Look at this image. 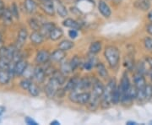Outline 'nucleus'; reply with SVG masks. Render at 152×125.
Instances as JSON below:
<instances>
[{
  "label": "nucleus",
  "mask_w": 152,
  "mask_h": 125,
  "mask_svg": "<svg viewBox=\"0 0 152 125\" xmlns=\"http://www.w3.org/2000/svg\"><path fill=\"white\" fill-rule=\"evenodd\" d=\"M25 123L28 125H37L38 124L35 121L34 119H32L31 117H26L25 118Z\"/></svg>",
  "instance_id": "obj_41"
},
{
  "label": "nucleus",
  "mask_w": 152,
  "mask_h": 125,
  "mask_svg": "<svg viewBox=\"0 0 152 125\" xmlns=\"http://www.w3.org/2000/svg\"><path fill=\"white\" fill-rule=\"evenodd\" d=\"M47 76V73L44 69L43 68H42L41 66H36L34 68V70H33V77L32 79L37 82V83H43L45 79Z\"/></svg>",
  "instance_id": "obj_9"
},
{
  "label": "nucleus",
  "mask_w": 152,
  "mask_h": 125,
  "mask_svg": "<svg viewBox=\"0 0 152 125\" xmlns=\"http://www.w3.org/2000/svg\"><path fill=\"white\" fill-rule=\"evenodd\" d=\"M65 51H63V50H61L59 48L55 50L53 53H51V60L57 62V63L62 62L63 60L65 58Z\"/></svg>",
  "instance_id": "obj_20"
},
{
  "label": "nucleus",
  "mask_w": 152,
  "mask_h": 125,
  "mask_svg": "<svg viewBox=\"0 0 152 125\" xmlns=\"http://www.w3.org/2000/svg\"><path fill=\"white\" fill-rule=\"evenodd\" d=\"M96 67V70H97L98 75L102 77V78L106 79V78L108 77L107 69V68L105 67V65H104L102 63H98Z\"/></svg>",
  "instance_id": "obj_29"
},
{
  "label": "nucleus",
  "mask_w": 152,
  "mask_h": 125,
  "mask_svg": "<svg viewBox=\"0 0 152 125\" xmlns=\"http://www.w3.org/2000/svg\"><path fill=\"white\" fill-rule=\"evenodd\" d=\"M42 24L43 23H42L38 19L35 18V17H31L28 20V25L32 31H40Z\"/></svg>",
  "instance_id": "obj_24"
},
{
  "label": "nucleus",
  "mask_w": 152,
  "mask_h": 125,
  "mask_svg": "<svg viewBox=\"0 0 152 125\" xmlns=\"http://www.w3.org/2000/svg\"><path fill=\"white\" fill-rule=\"evenodd\" d=\"M6 9V6L4 4V1L3 0H0V17L2 16V15H3V13H4V11Z\"/></svg>",
  "instance_id": "obj_43"
},
{
  "label": "nucleus",
  "mask_w": 152,
  "mask_h": 125,
  "mask_svg": "<svg viewBox=\"0 0 152 125\" xmlns=\"http://www.w3.org/2000/svg\"><path fill=\"white\" fill-rule=\"evenodd\" d=\"M134 86L138 90H145L146 86V81L143 74L141 73L136 74L134 77Z\"/></svg>",
  "instance_id": "obj_16"
},
{
  "label": "nucleus",
  "mask_w": 152,
  "mask_h": 125,
  "mask_svg": "<svg viewBox=\"0 0 152 125\" xmlns=\"http://www.w3.org/2000/svg\"><path fill=\"white\" fill-rule=\"evenodd\" d=\"M93 81L89 78V77H84V78H81L79 80V82H78V85L76 86V91H85V90H87L89 89L90 87L92 86Z\"/></svg>",
  "instance_id": "obj_13"
},
{
  "label": "nucleus",
  "mask_w": 152,
  "mask_h": 125,
  "mask_svg": "<svg viewBox=\"0 0 152 125\" xmlns=\"http://www.w3.org/2000/svg\"><path fill=\"white\" fill-rule=\"evenodd\" d=\"M50 59H51V54L48 50L45 49H41L40 51H38L35 57V61L38 65L45 64L48 63Z\"/></svg>",
  "instance_id": "obj_7"
},
{
  "label": "nucleus",
  "mask_w": 152,
  "mask_h": 125,
  "mask_svg": "<svg viewBox=\"0 0 152 125\" xmlns=\"http://www.w3.org/2000/svg\"><path fill=\"white\" fill-rule=\"evenodd\" d=\"M29 34H28V31L26 28H21L19 30L18 34H17L16 42H15V47L18 49H20L25 45L26 40H27Z\"/></svg>",
  "instance_id": "obj_8"
},
{
  "label": "nucleus",
  "mask_w": 152,
  "mask_h": 125,
  "mask_svg": "<svg viewBox=\"0 0 152 125\" xmlns=\"http://www.w3.org/2000/svg\"><path fill=\"white\" fill-rule=\"evenodd\" d=\"M151 123H152V122H151Z\"/></svg>",
  "instance_id": "obj_54"
},
{
  "label": "nucleus",
  "mask_w": 152,
  "mask_h": 125,
  "mask_svg": "<svg viewBox=\"0 0 152 125\" xmlns=\"http://www.w3.org/2000/svg\"><path fill=\"white\" fill-rule=\"evenodd\" d=\"M145 100H150L152 97V86L146 85L145 88Z\"/></svg>",
  "instance_id": "obj_38"
},
{
  "label": "nucleus",
  "mask_w": 152,
  "mask_h": 125,
  "mask_svg": "<svg viewBox=\"0 0 152 125\" xmlns=\"http://www.w3.org/2000/svg\"><path fill=\"white\" fill-rule=\"evenodd\" d=\"M101 104V97L96 96L94 95H91V99L89 101V102L87 103L88 105V108L91 111H96L98 108L99 105Z\"/></svg>",
  "instance_id": "obj_21"
},
{
  "label": "nucleus",
  "mask_w": 152,
  "mask_h": 125,
  "mask_svg": "<svg viewBox=\"0 0 152 125\" xmlns=\"http://www.w3.org/2000/svg\"><path fill=\"white\" fill-rule=\"evenodd\" d=\"M27 92L31 96L37 97V96H38L40 95V88H39V86H38L35 82L32 81V83L31 84V86H30L29 89H28Z\"/></svg>",
  "instance_id": "obj_30"
},
{
  "label": "nucleus",
  "mask_w": 152,
  "mask_h": 125,
  "mask_svg": "<svg viewBox=\"0 0 152 125\" xmlns=\"http://www.w3.org/2000/svg\"><path fill=\"white\" fill-rule=\"evenodd\" d=\"M79 80L80 79H78V78H76V77H74V78H72L70 79L69 81L66 83V86L64 87V91H69L70 92L71 91H74V90H75L76 86H77V85H78V82H79Z\"/></svg>",
  "instance_id": "obj_26"
},
{
  "label": "nucleus",
  "mask_w": 152,
  "mask_h": 125,
  "mask_svg": "<svg viewBox=\"0 0 152 125\" xmlns=\"http://www.w3.org/2000/svg\"><path fill=\"white\" fill-rule=\"evenodd\" d=\"M32 83V80L31 79H28V78H24L20 81V86L23 91H27L29 87L31 86V84Z\"/></svg>",
  "instance_id": "obj_34"
},
{
  "label": "nucleus",
  "mask_w": 152,
  "mask_h": 125,
  "mask_svg": "<svg viewBox=\"0 0 152 125\" xmlns=\"http://www.w3.org/2000/svg\"><path fill=\"white\" fill-rule=\"evenodd\" d=\"M134 7L140 10H148L151 8V0H135Z\"/></svg>",
  "instance_id": "obj_23"
},
{
  "label": "nucleus",
  "mask_w": 152,
  "mask_h": 125,
  "mask_svg": "<svg viewBox=\"0 0 152 125\" xmlns=\"http://www.w3.org/2000/svg\"><path fill=\"white\" fill-rule=\"evenodd\" d=\"M23 4L26 12L29 15H34L37 10L38 4L35 0H24Z\"/></svg>",
  "instance_id": "obj_10"
},
{
  "label": "nucleus",
  "mask_w": 152,
  "mask_h": 125,
  "mask_svg": "<svg viewBox=\"0 0 152 125\" xmlns=\"http://www.w3.org/2000/svg\"><path fill=\"white\" fill-rule=\"evenodd\" d=\"M69 63H70L71 68H72L73 71H75L79 66L80 65L81 60H80V58H79L78 56H75V57L71 59V61Z\"/></svg>",
  "instance_id": "obj_35"
},
{
  "label": "nucleus",
  "mask_w": 152,
  "mask_h": 125,
  "mask_svg": "<svg viewBox=\"0 0 152 125\" xmlns=\"http://www.w3.org/2000/svg\"><path fill=\"white\" fill-rule=\"evenodd\" d=\"M5 111H6L5 107H4V106H0V117L5 113Z\"/></svg>",
  "instance_id": "obj_46"
},
{
  "label": "nucleus",
  "mask_w": 152,
  "mask_h": 125,
  "mask_svg": "<svg viewBox=\"0 0 152 125\" xmlns=\"http://www.w3.org/2000/svg\"><path fill=\"white\" fill-rule=\"evenodd\" d=\"M69 37L72 39H75L78 37V31L75 29H71L69 31Z\"/></svg>",
  "instance_id": "obj_42"
},
{
  "label": "nucleus",
  "mask_w": 152,
  "mask_h": 125,
  "mask_svg": "<svg viewBox=\"0 0 152 125\" xmlns=\"http://www.w3.org/2000/svg\"><path fill=\"white\" fill-rule=\"evenodd\" d=\"M64 35V31L63 30L59 27H55L52 32L50 33V36H49V38L51 39L52 41H58Z\"/></svg>",
  "instance_id": "obj_27"
},
{
  "label": "nucleus",
  "mask_w": 152,
  "mask_h": 125,
  "mask_svg": "<svg viewBox=\"0 0 152 125\" xmlns=\"http://www.w3.org/2000/svg\"><path fill=\"white\" fill-rule=\"evenodd\" d=\"M39 8L49 16H53L55 14V4L53 0H47L39 3Z\"/></svg>",
  "instance_id": "obj_5"
},
{
  "label": "nucleus",
  "mask_w": 152,
  "mask_h": 125,
  "mask_svg": "<svg viewBox=\"0 0 152 125\" xmlns=\"http://www.w3.org/2000/svg\"><path fill=\"white\" fill-rule=\"evenodd\" d=\"M61 71L64 74V75H69L70 74L71 72H73V69L71 68L70 63L69 62H66V63H64L62 65H61Z\"/></svg>",
  "instance_id": "obj_36"
},
{
  "label": "nucleus",
  "mask_w": 152,
  "mask_h": 125,
  "mask_svg": "<svg viewBox=\"0 0 152 125\" xmlns=\"http://www.w3.org/2000/svg\"><path fill=\"white\" fill-rule=\"evenodd\" d=\"M3 42H4V37H3L2 32L0 31V48H1L2 46H4V45H3Z\"/></svg>",
  "instance_id": "obj_47"
},
{
  "label": "nucleus",
  "mask_w": 152,
  "mask_h": 125,
  "mask_svg": "<svg viewBox=\"0 0 152 125\" xmlns=\"http://www.w3.org/2000/svg\"><path fill=\"white\" fill-rule=\"evenodd\" d=\"M127 124H129V125L136 124V123L135 122H128V123H127Z\"/></svg>",
  "instance_id": "obj_50"
},
{
  "label": "nucleus",
  "mask_w": 152,
  "mask_h": 125,
  "mask_svg": "<svg viewBox=\"0 0 152 125\" xmlns=\"http://www.w3.org/2000/svg\"><path fill=\"white\" fill-rule=\"evenodd\" d=\"M105 87L103 84L98 80H95L92 83V95L102 98V96L104 92Z\"/></svg>",
  "instance_id": "obj_12"
},
{
  "label": "nucleus",
  "mask_w": 152,
  "mask_h": 125,
  "mask_svg": "<svg viewBox=\"0 0 152 125\" xmlns=\"http://www.w3.org/2000/svg\"><path fill=\"white\" fill-rule=\"evenodd\" d=\"M125 66L129 69H132V68L134 67V60L131 58L129 56H126L125 58Z\"/></svg>",
  "instance_id": "obj_40"
},
{
  "label": "nucleus",
  "mask_w": 152,
  "mask_h": 125,
  "mask_svg": "<svg viewBox=\"0 0 152 125\" xmlns=\"http://www.w3.org/2000/svg\"><path fill=\"white\" fill-rule=\"evenodd\" d=\"M145 47L148 51H152V38L151 37H145L144 40Z\"/></svg>",
  "instance_id": "obj_39"
},
{
  "label": "nucleus",
  "mask_w": 152,
  "mask_h": 125,
  "mask_svg": "<svg viewBox=\"0 0 152 125\" xmlns=\"http://www.w3.org/2000/svg\"><path fill=\"white\" fill-rule=\"evenodd\" d=\"M74 48V42L69 40H64L58 44V48L63 51H69Z\"/></svg>",
  "instance_id": "obj_31"
},
{
  "label": "nucleus",
  "mask_w": 152,
  "mask_h": 125,
  "mask_svg": "<svg viewBox=\"0 0 152 125\" xmlns=\"http://www.w3.org/2000/svg\"><path fill=\"white\" fill-rule=\"evenodd\" d=\"M146 61L147 63H148V64H149V66H150V68H151V69L152 70V58H151V57H148L146 58Z\"/></svg>",
  "instance_id": "obj_45"
},
{
  "label": "nucleus",
  "mask_w": 152,
  "mask_h": 125,
  "mask_svg": "<svg viewBox=\"0 0 152 125\" xmlns=\"http://www.w3.org/2000/svg\"><path fill=\"white\" fill-rule=\"evenodd\" d=\"M120 102V91L118 87H116L113 94V103L118 104Z\"/></svg>",
  "instance_id": "obj_37"
},
{
  "label": "nucleus",
  "mask_w": 152,
  "mask_h": 125,
  "mask_svg": "<svg viewBox=\"0 0 152 125\" xmlns=\"http://www.w3.org/2000/svg\"><path fill=\"white\" fill-rule=\"evenodd\" d=\"M147 17H148V20L152 23V11H150V12H149V14H148Z\"/></svg>",
  "instance_id": "obj_48"
},
{
  "label": "nucleus",
  "mask_w": 152,
  "mask_h": 125,
  "mask_svg": "<svg viewBox=\"0 0 152 125\" xmlns=\"http://www.w3.org/2000/svg\"><path fill=\"white\" fill-rule=\"evenodd\" d=\"M29 37H30L31 42L35 46H39V45L43 43L44 39H45L42 34L39 31H33L31 33Z\"/></svg>",
  "instance_id": "obj_11"
},
{
  "label": "nucleus",
  "mask_w": 152,
  "mask_h": 125,
  "mask_svg": "<svg viewBox=\"0 0 152 125\" xmlns=\"http://www.w3.org/2000/svg\"><path fill=\"white\" fill-rule=\"evenodd\" d=\"M102 44L101 42H94L92 43L91 44V46H90V53H92V54L96 55L99 53L100 52H101V50H102Z\"/></svg>",
  "instance_id": "obj_28"
},
{
  "label": "nucleus",
  "mask_w": 152,
  "mask_h": 125,
  "mask_svg": "<svg viewBox=\"0 0 152 125\" xmlns=\"http://www.w3.org/2000/svg\"><path fill=\"white\" fill-rule=\"evenodd\" d=\"M117 85H116V80L112 79L110 80L107 86L105 87L104 92L101 98V107L102 108L107 109L110 107V106L113 103V94L114 90L116 89Z\"/></svg>",
  "instance_id": "obj_1"
},
{
  "label": "nucleus",
  "mask_w": 152,
  "mask_h": 125,
  "mask_svg": "<svg viewBox=\"0 0 152 125\" xmlns=\"http://www.w3.org/2000/svg\"><path fill=\"white\" fill-rule=\"evenodd\" d=\"M28 66H29L28 62L24 58L15 62L14 63V71H15V77L23 76V75H24L25 71L26 70Z\"/></svg>",
  "instance_id": "obj_6"
},
{
  "label": "nucleus",
  "mask_w": 152,
  "mask_h": 125,
  "mask_svg": "<svg viewBox=\"0 0 152 125\" xmlns=\"http://www.w3.org/2000/svg\"><path fill=\"white\" fill-rule=\"evenodd\" d=\"M0 123H1V117H0Z\"/></svg>",
  "instance_id": "obj_52"
},
{
  "label": "nucleus",
  "mask_w": 152,
  "mask_h": 125,
  "mask_svg": "<svg viewBox=\"0 0 152 125\" xmlns=\"http://www.w3.org/2000/svg\"><path fill=\"white\" fill-rule=\"evenodd\" d=\"M52 77H53L54 79H56L59 82V84L61 86H63L65 83V75L62 72V71H55L53 73V75H52Z\"/></svg>",
  "instance_id": "obj_33"
},
{
  "label": "nucleus",
  "mask_w": 152,
  "mask_h": 125,
  "mask_svg": "<svg viewBox=\"0 0 152 125\" xmlns=\"http://www.w3.org/2000/svg\"><path fill=\"white\" fill-rule=\"evenodd\" d=\"M55 10L57 11V13L59 15V16L64 18L68 15V10H67L66 7L59 0L55 1Z\"/></svg>",
  "instance_id": "obj_22"
},
{
  "label": "nucleus",
  "mask_w": 152,
  "mask_h": 125,
  "mask_svg": "<svg viewBox=\"0 0 152 125\" xmlns=\"http://www.w3.org/2000/svg\"><path fill=\"white\" fill-rule=\"evenodd\" d=\"M69 98L72 102H75L77 104H80V105H86L90 99H91V94L86 91H81L80 92L79 91H71Z\"/></svg>",
  "instance_id": "obj_3"
},
{
  "label": "nucleus",
  "mask_w": 152,
  "mask_h": 125,
  "mask_svg": "<svg viewBox=\"0 0 152 125\" xmlns=\"http://www.w3.org/2000/svg\"><path fill=\"white\" fill-rule=\"evenodd\" d=\"M13 78L8 69H0V86L9 85Z\"/></svg>",
  "instance_id": "obj_15"
},
{
  "label": "nucleus",
  "mask_w": 152,
  "mask_h": 125,
  "mask_svg": "<svg viewBox=\"0 0 152 125\" xmlns=\"http://www.w3.org/2000/svg\"><path fill=\"white\" fill-rule=\"evenodd\" d=\"M97 60L96 58V57L94 56V54L91 53V55L88 57L87 60L83 64V69L85 70H91L94 67H96L97 64Z\"/></svg>",
  "instance_id": "obj_18"
},
{
  "label": "nucleus",
  "mask_w": 152,
  "mask_h": 125,
  "mask_svg": "<svg viewBox=\"0 0 152 125\" xmlns=\"http://www.w3.org/2000/svg\"><path fill=\"white\" fill-rule=\"evenodd\" d=\"M63 25L65 27L71 28V29H75V30H80V25L78 21H76L75 20H73L70 18L66 19L65 20H64Z\"/></svg>",
  "instance_id": "obj_25"
},
{
  "label": "nucleus",
  "mask_w": 152,
  "mask_h": 125,
  "mask_svg": "<svg viewBox=\"0 0 152 125\" xmlns=\"http://www.w3.org/2000/svg\"><path fill=\"white\" fill-rule=\"evenodd\" d=\"M9 8L14 18L16 19V20H19L20 19V9H19V6H18L16 3L15 2H12Z\"/></svg>",
  "instance_id": "obj_32"
},
{
  "label": "nucleus",
  "mask_w": 152,
  "mask_h": 125,
  "mask_svg": "<svg viewBox=\"0 0 152 125\" xmlns=\"http://www.w3.org/2000/svg\"><path fill=\"white\" fill-rule=\"evenodd\" d=\"M98 10H99V12L105 18H109L112 15V10H111L110 7L103 0H100L98 2Z\"/></svg>",
  "instance_id": "obj_14"
},
{
  "label": "nucleus",
  "mask_w": 152,
  "mask_h": 125,
  "mask_svg": "<svg viewBox=\"0 0 152 125\" xmlns=\"http://www.w3.org/2000/svg\"><path fill=\"white\" fill-rule=\"evenodd\" d=\"M39 2H44V1H47V0H37Z\"/></svg>",
  "instance_id": "obj_51"
},
{
  "label": "nucleus",
  "mask_w": 152,
  "mask_h": 125,
  "mask_svg": "<svg viewBox=\"0 0 152 125\" xmlns=\"http://www.w3.org/2000/svg\"><path fill=\"white\" fill-rule=\"evenodd\" d=\"M146 31L152 36V24H149L146 26Z\"/></svg>",
  "instance_id": "obj_44"
},
{
  "label": "nucleus",
  "mask_w": 152,
  "mask_h": 125,
  "mask_svg": "<svg viewBox=\"0 0 152 125\" xmlns=\"http://www.w3.org/2000/svg\"><path fill=\"white\" fill-rule=\"evenodd\" d=\"M104 56L111 68H116L120 59L119 50L115 46H107L105 48Z\"/></svg>",
  "instance_id": "obj_2"
},
{
  "label": "nucleus",
  "mask_w": 152,
  "mask_h": 125,
  "mask_svg": "<svg viewBox=\"0 0 152 125\" xmlns=\"http://www.w3.org/2000/svg\"><path fill=\"white\" fill-rule=\"evenodd\" d=\"M51 124L53 125H59L60 123L58 121H53V122H51Z\"/></svg>",
  "instance_id": "obj_49"
},
{
  "label": "nucleus",
  "mask_w": 152,
  "mask_h": 125,
  "mask_svg": "<svg viewBox=\"0 0 152 125\" xmlns=\"http://www.w3.org/2000/svg\"><path fill=\"white\" fill-rule=\"evenodd\" d=\"M60 86L61 85L59 84V82L53 77H52L45 86V93L47 96L49 98L54 97L58 91H59Z\"/></svg>",
  "instance_id": "obj_4"
},
{
  "label": "nucleus",
  "mask_w": 152,
  "mask_h": 125,
  "mask_svg": "<svg viewBox=\"0 0 152 125\" xmlns=\"http://www.w3.org/2000/svg\"><path fill=\"white\" fill-rule=\"evenodd\" d=\"M56 27L53 22H48V23H43L42 26H41L40 29V32L42 34L44 37H49L50 33L52 32V31Z\"/></svg>",
  "instance_id": "obj_17"
},
{
  "label": "nucleus",
  "mask_w": 152,
  "mask_h": 125,
  "mask_svg": "<svg viewBox=\"0 0 152 125\" xmlns=\"http://www.w3.org/2000/svg\"><path fill=\"white\" fill-rule=\"evenodd\" d=\"M151 80H152V74H151Z\"/></svg>",
  "instance_id": "obj_53"
},
{
  "label": "nucleus",
  "mask_w": 152,
  "mask_h": 125,
  "mask_svg": "<svg viewBox=\"0 0 152 125\" xmlns=\"http://www.w3.org/2000/svg\"><path fill=\"white\" fill-rule=\"evenodd\" d=\"M0 19L2 20L3 23L6 25V26H10L13 23V20H14V16L11 13L9 7H6V9L4 11L2 16L0 17Z\"/></svg>",
  "instance_id": "obj_19"
}]
</instances>
